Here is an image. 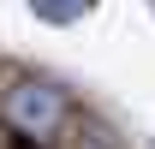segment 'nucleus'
Returning a JSON list of instances; mask_svg holds the SVG:
<instances>
[{"instance_id":"7ed1b4c3","label":"nucleus","mask_w":155,"mask_h":149,"mask_svg":"<svg viewBox=\"0 0 155 149\" xmlns=\"http://www.w3.org/2000/svg\"><path fill=\"white\" fill-rule=\"evenodd\" d=\"M78 149H125V143H119V131H114V125L84 119V125H78Z\"/></svg>"},{"instance_id":"f257e3e1","label":"nucleus","mask_w":155,"mask_h":149,"mask_svg":"<svg viewBox=\"0 0 155 149\" xmlns=\"http://www.w3.org/2000/svg\"><path fill=\"white\" fill-rule=\"evenodd\" d=\"M0 119L42 143V137H54L72 119V95L60 90V84H48V78H18V84H6V95H0Z\"/></svg>"},{"instance_id":"f03ea898","label":"nucleus","mask_w":155,"mask_h":149,"mask_svg":"<svg viewBox=\"0 0 155 149\" xmlns=\"http://www.w3.org/2000/svg\"><path fill=\"white\" fill-rule=\"evenodd\" d=\"M90 6H96V0H30V12H36L42 24H78Z\"/></svg>"}]
</instances>
